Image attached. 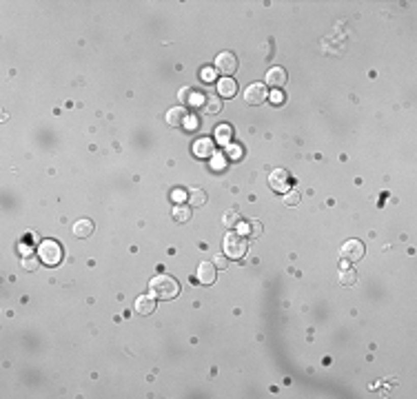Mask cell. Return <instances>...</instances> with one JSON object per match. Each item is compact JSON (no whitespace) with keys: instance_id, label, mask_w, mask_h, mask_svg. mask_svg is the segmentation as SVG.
<instances>
[{"instance_id":"cell-1","label":"cell","mask_w":417,"mask_h":399,"mask_svg":"<svg viewBox=\"0 0 417 399\" xmlns=\"http://www.w3.org/2000/svg\"><path fill=\"white\" fill-rule=\"evenodd\" d=\"M149 288L158 300H173L175 295L180 293V284H177V280L167 275V273H160V275L153 277V280L149 282Z\"/></svg>"},{"instance_id":"cell-2","label":"cell","mask_w":417,"mask_h":399,"mask_svg":"<svg viewBox=\"0 0 417 399\" xmlns=\"http://www.w3.org/2000/svg\"><path fill=\"white\" fill-rule=\"evenodd\" d=\"M222 249H224V253H226V257H231V259H242L244 255H247V251H249V244H247V240H244L242 235H237V233H226L224 240H222Z\"/></svg>"},{"instance_id":"cell-3","label":"cell","mask_w":417,"mask_h":399,"mask_svg":"<svg viewBox=\"0 0 417 399\" xmlns=\"http://www.w3.org/2000/svg\"><path fill=\"white\" fill-rule=\"evenodd\" d=\"M38 259L47 266H58L63 262V246L56 240H45L38 246Z\"/></svg>"},{"instance_id":"cell-4","label":"cell","mask_w":417,"mask_h":399,"mask_svg":"<svg viewBox=\"0 0 417 399\" xmlns=\"http://www.w3.org/2000/svg\"><path fill=\"white\" fill-rule=\"evenodd\" d=\"M364 253H366V249H364V244H362L360 240H346L344 244H342V249H340V255H342V259L344 262H360L362 257H364Z\"/></svg>"},{"instance_id":"cell-5","label":"cell","mask_w":417,"mask_h":399,"mask_svg":"<svg viewBox=\"0 0 417 399\" xmlns=\"http://www.w3.org/2000/svg\"><path fill=\"white\" fill-rule=\"evenodd\" d=\"M269 186L275 193H289L291 191V175L286 169H273L269 175Z\"/></svg>"},{"instance_id":"cell-6","label":"cell","mask_w":417,"mask_h":399,"mask_svg":"<svg viewBox=\"0 0 417 399\" xmlns=\"http://www.w3.org/2000/svg\"><path fill=\"white\" fill-rule=\"evenodd\" d=\"M269 98V91H266V84H262V82H253V84H249L247 89H244V102L251 107H257V105H262Z\"/></svg>"},{"instance_id":"cell-7","label":"cell","mask_w":417,"mask_h":399,"mask_svg":"<svg viewBox=\"0 0 417 399\" xmlns=\"http://www.w3.org/2000/svg\"><path fill=\"white\" fill-rule=\"evenodd\" d=\"M216 69H218L224 78H231V76L237 71V58L233 56L231 51H222V53H220V56L216 58Z\"/></svg>"},{"instance_id":"cell-8","label":"cell","mask_w":417,"mask_h":399,"mask_svg":"<svg viewBox=\"0 0 417 399\" xmlns=\"http://www.w3.org/2000/svg\"><path fill=\"white\" fill-rule=\"evenodd\" d=\"M202 111L204 113H211V116H216V113L222 111V98L216 93H206L202 95Z\"/></svg>"},{"instance_id":"cell-9","label":"cell","mask_w":417,"mask_h":399,"mask_svg":"<svg viewBox=\"0 0 417 399\" xmlns=\"http://www.w3.org/2000/svg\"><path fill=\"white\" fill-rule=\"evenodd\" d=\"M195 275H198L200 284H213L216 282V266H213V262H200Z\"/></svg>"},{"instance_id":"cell-10","label":"cell","mask_w":417,"mask_h":399,"mask_svg":"<svg viewBox=\"0 0 417 399\" xmlns=\"http://www.w3.org/2000/svg\"><path fill=\"white\" fill-rule=\"evenodd\" d=\"M187 118H189V111L187 109H182V107H173V109H169L167 111V122L171 126H185Z\"/></svg>"},{"instance_id":"cell-11","label":"cell","mask_w":417,"mask_h":399,"mask_svg":"<svg viewBox=\"0 0 417 399\" xmlns=\"http://www.w3.org/2000/svg\"><path fill=\"white\" fill-rule=\"evenodd\" d=\"M94 222L89 220V217H80V220L73 224V235L76 238H80V240H84V238H89V235H94Z\"/></svg>"},{"instance_id":"cell-12","label":"cell","mask_w":417,"mask_h":399,"mask_svg":"<svg viewBox=\"0 0 417 399\" xmlns=\"http://www.w3.org/2000/svg\"><path fill=\"white\" fill-rule=\"evenodd\" d=\"M284 82H286V71L282 69V66H273V69H269V74H266V84H271V87L280 89Z\"/></svg>"},{"instance_id":"cell-13","label":"cell","mask_w":417,"mask_h":399,"mask_svg":"<svg viewBox=\"0 0 417 399\" xmlns=\"http://www.w3.org/2000/svg\"><path fill=\"white\" fill-rule=\"evenodd\" d=\"M156 311V302H153L149 295H140V297L136 300V313L138 315H151V313Z\"/></svg>"},{"instance_id":"cell-14","label":"cell","mask_w":417,"mask_h":399,"mask_svg":"<svg viewBox=\"0 0 417 399\" xmlns=\"http://www.w3.org/2000/svg\"><path fill=\"white\" fill-rule=\"evenodd\" d=\"M193 153L198 155V158H208V155H213L216 153V151H213V142L208 140V138H200V140L193 144Z\"/></svg>"},{"instance_id":"cell-15","label":"cell","mask_w":417,"mask_h":399,"mask_svg":"<svg viewBox=\"0 0 417 399\" xmlns=\"http://www.w3.org/2000/svg\"><path fill=\"white\" fill-rule=\"evenodd\" d=\"M218 93L222 95V98H233V95L237 93V84L233 78H222V80L218 82Z\"/></svg>"},{"instance_id":"cell-16","label":"cell","mask_w":417,"mask_h":399,"mask_svg":"<svg viewBox=\"0 0 417 399\" xmlns=\"http://www.w3.org/2000/svg\"><path fill=\"white\" fill-rule=\"evenodd\" d=\"M240 233L249 235V238H260V235H262V224L257 220L244 222V224H240Z\"/></svg>"},{"instance_id":"cell-17","label":"cell","mask_w":417,"mask_h":399,"mask_svg":"<svg viewBox=\"0 0 417 399\" xmlns=\"http://www.w3.org/2000/svg\"><path fill=\"white\" fill-rule=\"evenodd\" d=\"M216 138H218V142L222 144V147H226V144H231L233 129H231L229 124H218V129H216Z\"/></svg>"},{"instance_id":"cell-18","label":"cell","mask_w":417,"mask_h":399,"mask_svg":"<svg viewBox=\"0 0 417 399\" xmlns=\"http://www.w3.org/2000/svg\"><path fill=\"white\" fill-rule=\"evenodd\" d=\"M187 197H189V202H191V207H204L206 200H208L204 189H191Z\"/></svg>"},{"instance_id":"cell-19","label":"cell","mask_w":417,"mask_h":399,"mask_svg":"<svg viewBox=\"0 0 417 399\" xmlns=\"http://www.w3.org/2000/svg\"><path fill=\"white\" fill-rule=\"evenodd\" d=\"M171 215H173V220L180 222V224H182V222H189V220H191V207L177 204V207H173V213H171Z\"/></svg>"},{"instance_id":"cell-20","label":"cell","mask_w":417,"mask_h":399,"mask_svg":"<svg viewBox=\"0 0 417 399\" xmlns=\"http://www.w3.org/2000/svg\"><path fill=\"white\" fill-rule=\"evenodd\" d=\"M355 282H358V271L346 269V271H342V273H340V284H342V286H353Z\"/></svg>"},{"instance_id":"cell-21","label":"cell","mask_w":417,"mask_h":399,"mask_svg":"<svg viewBox=\"0 0 417 399\" xmlns=\"http://www.w3.org/2000/svg\"><path fill=\"white\" fill-rule=\"evenodd\" d=\"M222 222H224V226H235L237 222H240V217H237V211H229V213H224Z\"/></svg>"},{"instance_id":"cell-22","label":"cell","mask_w":417,"mask_h":399,"mask_svg":"<svg viewBox=\"0 0 417 399\" xmlns=\"http://www.w3.org/2000/svg\"><path fill=\"white\" fill-rule=\"evenodd\" d=\"M284 204H286V207H297V204H300V193L297 191H289L284 195Z\"/></svg>"},{"instance_id":"cell-23","label":"cell","mask_w":417,"mask_h":399,"mask_svg":"<svg viewBox=\"0 0 417 399\" xmlns=\"http://www.w3.org/2000/svg\"><path fill=\"white\" fill-rule=\"evenodd\" d=\"M226 155H229L231 160H237L242 155V147H237V144H226Z\"/></svg>"},{"instance_id":"cell-24","label":"cell","mask_w":417,"mask_h":399,"mask_svg":"<svg viewBox=\"0 0 417 399\" xmlns=\"http://www.w3.org/2000/svg\"><path fill=\"white\" fill-rule=\"evenodd\" d=\"M36 266H38V259L36 257H29V255L22 257V269L24 271H36Z\"/></svg>"},{"instance_id":"cell-25","label":"cell","mask_w":417,"mask_h":399,"mask_svg":"<svg viewBox=\"0 0 417 399\" xmlns=\"http://www.w3.org/2000/svg\"><path fill=\"white\" fill-rule=\"evenodd\" d=\"M213 266L220 271H226V266H229V259H226L224 255H218V257H213Z\"/></svg>"},{"instance_id":"cell-26","label":"cell","mask_w":417,"mask_h":399,"mask_svg":"<svg viewBox=\"0 0 417 399\" xmlns=\"http://www.w3.org/2000/svg\"><path fill=\"white\" fill-rule=\"evenodd\" d=\"M202 80H204V82H213V80H216V71H213L211 66L202 69Z\"/></svg>"},{"instance_id":"cell-27","label":"cell","mask_w":417,"mask_h":399,"mask_svg":"<svg viewBox=\"0 0 417 399\" xmlns=\"http://www.w3.org/2000/svg\"><path fill=\"white\" fill-rule=\"evenodd\" d=\"M269 98H271L273 105H282V102H284V93H282V91H273Z\"/></svg>"},{"instance_id":"cell-28","label":"cell","mask_w":417,"mask_h":399,"mask_svg":"<svg viewBox=\"0 0 417 399\" xmlns=\"http://www.w3.org/2000/svg\"><path fill=\"white\" fill-rule=\"evenodd\" d=\"M213 169H216V171H222V169H224V158H222V155H213Z\"/></svg>"},{"instance_id":"cell-29","label":"cell","mask_w":417,"mask_h":399,"mask_svg":"<svg viewBox=\"0 0 417 399\" xmlns=\"http://www.w3.org/2000/svg\"><path fill=\"white\" fill-rule=\"evenodd\" d=\"M185 126H187L189 131H195V126H198V118H195V116H189L187 122H185Z\"/></svg>"},{"instance_id":"cell-30","label":"cell","mask_w":417,"mask_h":399,"mask_svg":"<svg viewBox=\"0 0 417 399\" xmlns=\"http://www.w3.org/2000/svg\"><path fill=\"white\" fill-rule=\"evenodd\" d=\"M173 195H175V202H182V200H185V193H182V191H175Z\"/></svg>"}]
</instances>
